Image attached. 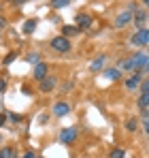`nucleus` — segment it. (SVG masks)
<instances>
[{"mask_svg": "<svg viewBox=\"0 0 149 158\" xmlns=\"http://www.w3.org/2000/svg\"><path fill=\"white\" fill-rule=\"evenodd\" d=\"M49 45H51V49H53V52H58V53H66V52H70V41H68L66 36H62V34L53 36Z\"/></svg>", "mask_w": 149, "mask_h": 158, "instance_id": "1", "label": "nucleus"}, {"mask_svg": "<svg viewBox=\"0 0 149 158\" xmlns=\"http://www.w3.org/2000/svg\"><path fill=\"white\" fill-rule=\"evenodd\" d=\"M77 137H79V128H74V126H66L60 132V141L64 145H73L74 141H77Z\"/></svg>", "mask_w": 149, "mask_h": 158, "instance_id": "2", "label": "nucleus"}, {"mask_svg": "<svg viewBox=\"0 0 149 158\" xmlns=\"http://www.w3.org/2000/svg\"><path fill=\"white\" fill-rule=\"evenodd\" d=\"M149 41V28H143V30H136V34L130 39V43L134 47H145Z\"/></svg>", "mask_w": 149, "mask_h": 158, "instance_id": "3", "label": "nucleus"}, {"mask_svg": "<svg viewBox=\"0 0 149 158\" xmlns=\"http://www.w3.org/2000/svg\"><path fill=\"white\" fill-rule=\"evenodd\" d=\"M132 15H134V13H132L130 9H126V11H122V13L117 15V19H115V24H113V26L117 28V30H122V28L130 26V24H132Z\"/></svg>", "mask_w": 149, "mask_h": 158, "instance_id": "4", "label": "nucleus"}, {"mask_svg": "<svg viewBox=\"0 0 149 158\" xmlns=\"http://www.w3.org/2000/svg\"><path fill=\"white\" fill-rule=\"evenodd\" d=\"M74 22H77V28H79V30H85V28H92V24H94V19H92V15H87V13H79V15L74 17Z\"/></svg>", "mask_w": 149, "mask_h": 158, "instance_id": "5", "label": "nucleus"}, {"mask_svg": "<svg viewBox=\"0 0 149 158\" xmlns=\"http://www.w3.org/2000/svg\"><path fill=\"white\" fill-rule=\"evenodd\" d=\"M38 83H41V85H38L41 92H51V90L58 85V77H55V75H47V77L43 79V81H38Z\"/></svg>", "mask_w": 149, "mask_h": 158, "instance_id": "6", "label": "nucleus"}, {"mask_svg": "<svg viewBox=\"0 0 149 158\" xmlns=\"http://www.w3.org/2000/svg\"><path fill=\"white\" fill-rule=\"evenodd\" d=\"M68 113H70V105H68L66 101H58V103L53 105V115L64 118V115H68Z\"/></svg>", "mask_w": 149, "mask_h": 158, "instance_id": "7", "label": "nucleus"}, {"mask_svg": "<svg viewBox=\"0 0 149 158\" xmlns=\"http://www.w3.org/2000/svg\"><path fill=\"white\" fill-rule=\"evenodd\" d=\"M47 75H49V66H47L45 62H38V64L34 66V75H32V77L36 79V81H43Z\"/></svg>", "mask_w": 149, "mask_h": 158, "instance_id": "8", "label": "nucleus"}, {"mask_svg": "<svg viewBox=\"0 0 149 158\" xmlns=\"http://www.w3.org/2000/svg\"><path fill=\"white\" fill-rule=\"evenodd\" d=\"M141 81H143V75H141V73H132V75L124 81V85L128 90H136V88L141 85Z\"/></svg>", "mask_w": 149, "mask_h": 158, "instance_id": "9", "label": "nucleus"}, {"mask_svg": "<svg viewBox=\"0 0 149 158\" xmlns=\"http://www.w3.org/2000/svg\"><path fill=\"white\" fill-rule=\"evenodd\" d=\"M145 19H147V13L143 11V9H136L134 11V15H132V22H134V26L139 28V30H143V24H145Z\"/></svg>", "mask_w": 149, "mask_h": 158, "instance_id": "10", "label": "nucleus"}, {"mask_svg": "<svg viewBox=\"0 0 149 158\" xmlns=\"http://www.w3.org/2000/svg\"><path fill=\"white\" fill-rule=\"evenodd\" d=\"M102 75H104V79H109V81H119V79H122V71H119L117 66H115V69H104Z\"/></svg>", "mask_w": 149, "mask_h": 158, "instance_id": "11", "label": "nucleus"}, {"mask_svg": "<svg viewBox=\"0 0 149 158\" xmlns=\"http://www.w3.org/2000/svg\"><path fill=\"white\" fill-rule=\"evenodd\" d=\"M117 69H124V71H128V73H134V71H136L132 58H124V60H119V66H117Z\"/></svg>", "mask_w": 149, "mask_h": 158, "instance_id": "12", "label": "nucleus"}, {"mask_svg": "<svg viewBox=\"0 0 149 158\" xmlns=\"http://www.w3.org/2000/svg\"><path fill=\"white\" fill-rule=\"evenodd\" d=\"M104 64H107V56L102 53V56H98V58L90 64V69H92V71H102V66H104Z\"/></svg>", "mask_w": 149, "mask_h": 158, "instance_id": "13", "label": "nucleus"}, {"mask_svg": "<svg viewBox=\"0 0 149 158\" xmlns=\"http://www.w3.org/2000/svg\"><path fill=\"white\" fill-rule=\"evenodd\" d=\"M36 24H38L36 19H28V22H24V28H22L24 34H32V32L36 30Z\"/></svg>", "mask_w": 149, "mask_h": 158, "instance_id": "14", "label": "nucleus"}, {"mask_svg": "<svg viewBox=\"0 0 149 158\" xmlns=\"http://www.w3.org/2000/svg\"><path fill=\"white\" fill-rule=\"evenodd\" d=\"M74 34H79V28L77 26H64L62 28V36L68 39V36H74Z\"/></svg>", "mask_w": 149, "mask_h": 158, "instance_id": "15", "label": "nucleus"}, {"mask_svg": "<svg viewBox=\"0 0 149 158\" xmlns=\"http://www.w3.org/2000/svg\"><path fill=\"white\" fill-rule=\"evenodd\" d=\"M139 109H149V94H141L139 96Z\"/></svg>", "mask_w": 149, "mask_h": 158, "instance_id": "16", "label": "nucleus"}, {"mask_svg": "<svg viewBox=\"0 0 149 158\" xmlns=\"http://www.w3.org/2000/svg\"><path fill=\"white\" fill-rule=\"evenodd\" d=\"M124 156H126V152H124V150H119V148H115V150L109 152V158H124Z\"/></svg>", "mask_w": 149, "mask_h": 158, "instance_id": "17", "label": "nucleus"}, {"mask_svg": "<svg viewBox=\"0 0 149 158\" xmlns=\"http://www.w3.org/2000/svg\"><path fill=\"white\" fill-rule=\"evenodd\" d=\"M136 128H139V122H136V120H128V122H126V131L128 132H134Z\"/></svg>", "mask_w": 149, "mask_h": 158, "instance_id": "18", "label": "nucleus"}, {"mask_svg": "<svg viewBox=\"0 0 149 158\" xmlns=\"http://www.w3.org/2000/svg\"><path fill=\"white\" fill-rule=\"evenodd\" d=\"M139 88H141V94H149V77H143Z\"/></svg>", "mask_w": 149, "mask_h": 158, "instance_id": "19", "label": "nucleus"}, {"mask_svg": "<svg viewBox=\"0 0 149 158\" xmlns=\"http://www.w3.org/2000/svg\"><path fill=\"white\" fill-rule=\"evenodd\" d=\"M70 4V0H53L51 2V6H55V9H62V6H68Z\"/></svg>", "mask_w": 149, "mask_h": 158, "instance_id": "20", "label": "nucleus"}, {"mask_svg": "<svg viewBox=\"0 0 149 158\" xmlns=\"http://www.w3.org/2000/svg\"><path fill=\"white\" fill-rule=\"evenodd\" d=\"M28 62H30V64H34V66H36V64H38V62H41V56H38V53H28Z\"/></svg>", "mask_w": 149, "mask_h": 158, "instance_id": "21", "label": "nucleus"}, {"mask_svg": "<svg viewBox=\"0 0 149 158\" xmlns=\"http://www.w3.org/2000/svg\"><path fill=\"white\" fill-rule=\"evenodd\" d=\"M0 154H2V158H15V152H13L11 148H4Z\"/></svg>", "mask_w": 149, "mask_h": 158, "instance_id": "22", "label": "nucleus"}, {"mask_svg": "<svg viewBox=\"0 0 149 158\" xmlns=\"http://www.w3.org/2000/svg\"><path fill=\"white\" fill-rule=\"evenodd\" d=\"M15 58H17V53H15V52H11L9 56H6V58H4V66H9V64H11V62H13Z\"/></svg>", "mask_w": 149, "mask_h": 158, "instance_id": "23", "label": "nucleus"}, {"mask_svg": "<svg viewBox=\"0 0 149 158\" xmlns=\"http://www.w3.org/2000/svg\"><path fill=\"white\" fill-rule=\"evenodd\" d=\"M4 124H6V115H4V113H0V126H4Z\"/></svg>", "mask_w": 149, "mask_h": 158, "instance_id": "24", "label": "nucleus"}, {"mask_svg": "<svg viewBox=\"0 0 149 158\" xmlns=\"http://www.w3.org/2000/svg\"><path fill=\"white\" fill-rule=\"evenodd\" d=\"M143 120H145V122L149 120V109H143Z\"/></svg>", "mask_w": 149, "mask_h": 158, "instance_id": "25", "label": "nucleus"}, {"mask_svg": "<svg viewBox=\"0 0 149 158\" xmlns=\"http://www.w3.org/2000/svg\"><path fill=\"white\" fill-rule=\"evenodd\" d=\"M9 118H11V120H13V122H19V120H22V118H19V115H15V113H11V115H9Z\"/></svg>", "mask_w": 149, "mask_h": 158, "instance_id": "26", "label": "nucleus"}, {"mask_svg": "<svg viewBox=\"0 0 149 158\" xmlns=\"http://www.w3.org/2000/svg\"><path fill=\"white\" fill-rule=\"evenodd\" d=\"M141 73H149V58H147V62H145V66H143V71Z\"/></svg>", "mask_w": 149, "mask_h": 158, "instance_id": "27", "label": "nucleus"}, {"mask_svg": "<svg viewBox=\"0 0 149 158\" xmlns=\"http://www.w3.org/2000/svg\"><path fill=\"white\" fill-rule=\"evenodd\" d=\"M22 92H24V94H32V90H30L28 85H24V88H22Z\"/></svg>", "mask_w": 149, "mask_h": 158, "instance_id": "28", "label": "nucleus"}, {"mask_svg": "<svg viewBox=\"0 0 149 158\" xmlns=\"http://www.w3.org/2000/svg\"><path fill=\"white\" fill-rule=\"evenodd\" d=\"M24 158H36V156H34V152H26Z\"/></svg>", "mask_w": 149, "mask_h": 158, "instance_id": "29", "label": "nucleus"}, {"mask_svg": "<svg viewBox=\"0 0 149 158\" xmlns=\"http://www.w3.org/2000/svg\"><path fill=\"white\" fill-rule=\"evenodd\" d=\"M143 131H145V135H149V120L145 122V126H143Z\"/></svg>", "mask_w": 149, "mask_h": 158, "instance_id": "30", "label": "nucleus"}, {"mask_svg": "<svg viewBox=\"0 0 149 158\" xmlns=\"http://www.w3.org/2000/svg\"><path fill=\"white\" fill-rule=\"evenodd\" d=\"M4 85H6V83H4V81H2V79H0V92H2V90H4Z\"/></svg>", "mask_w": 149, "mask_h": 158, "instance_id": "31", "label": "nucleus"}, {"mask_svg": "<svg viewBox=\"0 0 149 158\" xmlns=\"http://www.w3.org/2000/svg\"><path fill=\"white\" fill-rule=\"evenodd\" d=\"M4 24H6V22H4V19H0V30L4 28Z\"/></svg>", "mask_w": 149, "mask_h": 158, "instance_id": "32", "label": "nucleus"}, {"mask_svg": "<svg viewBox=\"0 0 149 158\" xmlns=\"http://www.w3.org/2000/svg\"><path fill=\"white\" fill-rule=\"evenodd\" d=\"M143 4H145V6H149V0H145V2H143Z\"/></svg>", "mask_w": 149, "mask_h": 158, "instance_id": "33", "label": "nucleus"}, {"mask_svg": "<svg viewBox=\"0 0 149 158\" xmlns=\"http://www.w3.org/2000/svg\"><path fill=\"white\" fill-rule=\"evenodd\" d=\"M0 141H2V135H0Z\"/></svg>", "mask_w": 149, "mask_h": 158, "instance_id": "34", "label": "nucleus"}, {"mask_svg": "<svg viewBox=\"0 0 149 158\" xmlns=\"http://www.w3.org/2000/svg\"><path fill=\"white\" fill-rule=\"evenodd\" d=\"M0 158H2V154H0Z\"/></svg>", "mask_w": 149, "mask_h": 158, "instance_id": "35", "label": "nucleus"}, {"mask_svg": "<svg viewBox=\"0 0 149 158\" xmlns=\"http://www.w3.org/2000/svg\"><path fill=\"white\" fill-rule=\"evenodd\" d=\"M147 17H149V13H147Z\"/></svg>", "mask_w": 149, "mask_h": 158, "instance_id": "36", "label": "nucleus"}, {"mask_svg": "<svg viewBox=\"0 0 149 158\" xmlns=\"http://www.w3.org/2000/svg\"><path fill=\"white\" fill-rule=\"evenodd\" d=\"M147 45H149V41H147Z\"/></svg>", "mask_w": 149, "mask_h": 158, "instance_id": "37", "label": "nucleus"}]
</instances>
